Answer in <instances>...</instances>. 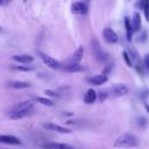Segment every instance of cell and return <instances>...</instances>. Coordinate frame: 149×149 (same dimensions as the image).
<instances>
[{
  "label": "cell",
  "mask_w": 149,
  "mask_h": 149,
  "mask_svg": "<svg viewBox=\"0 0 149 149\" xmlns=\"http://www.w3.org/2000/svg\"><path fill=\"white\" fill-rule=\"evenodd\" d=\"M34 111V104L30 101H21L19 104H16L12 111L9 112L8 116L13 120H17V119H22L27 115H30Z\"/></svg>",
  "instance_id": "1"
},
{
  "label": "cell",
  "mask_w": 149,
  "mask_h": 149,
  "mask_svg": "<svg viewBox=\"0 0 149 149\" xmlns=\"http://www.w3.org/2000/svg\"><path fill=\"white\" fill-rule=\"evenodd\" d=\"M113 146L116 148H133V147L139 146V139L135 135L127 133V134L119 136L114 141Z\"/></svg>",
  "instance_id": "2"
},
{
  "label": "cell",
  "mask_w": 149,
  "mask_h": 149,
  "mask_svg": "<svg viewBox=\"0 0 149 149\" xmlns=\"http://www.w3.org/2000/svg\"><path fill=\"white\" fill-rule=\"evenodd\" d=\"M109 92H111V94L114 95V97H122V95H126V94L129 92V88H128L127 85L119 83V84H114V85L109 88Z\"/></svg>",
  "instance_id": "3"
},
{
  "label": "cell",
  "mask_w": 149,
  "mask_h": 149,
  "mask_svg": "<svg viewBox=\"0 0 149 149\" xmlns=\"http://www.w3.org/2000/svg\"><path fill=\"white\" fill-rule=\"evenodd\" d=\"M38 55H40V57H41V59L43 61V63L47 65V66H49V68H51V69H59L61 68V63L57 61V59H55L54 57H51V56H49V55H47V54H44V52H38Z\"/></svg>",
  "instance_id": "4"
},
{
  "label": "cell",
  "mask_w": 149,
  "mask_h": 149,
  "mask_svg": "<svg viewBox=\"0 0 149 149\" xmlns=\"http://www.w3.org/2000/svg\"><path fill=\"white\" fill-rule=\"evenodd\" d=\"M71 10L77 15H85L88 12V5L84 1H77L71 5Z\"/></svg>",
  "instance_id": "5"
},
{
  "label": "cell",
  "mask_w": 149,
  "mask_h": 149,
  "mask_svg": "<svg viewBox=\"0 0 149 149\" xmlns=\"http://www.w3.org/2000/svg\"><path fill=\"white\" fill-rule=\"evenodd\" d=\"M102 36H104V40L107 42V43H111V44H114L119 41V36L118 34L112 29V28H105L104 31H102Z\"/></svg>",
  "instance_id": "6"
},
{
  "label": "cell",
  "mask_w": 149,
  "mask_h": 149,
  "mask_svg": "<svg viewBox=\"0 0 149 149\" xmlns=\"http://www.w3.org/2000/svg\"><path fill=\"white\" fill-rule=\"evenodd\" d=\"M92 51H93V55L95 56V58L98 61H106L107 59V55L104 52V50L100 48L99 45V42L97 40H93L92 41Z\"/></svg>",
  "instance_id": "7"
},
{
  "label": "cell",
  "mask_w": 149,
  "mask_h": 149,
  "mask_svg": "<svg viewBox=\"0 0 149 149\" xmlns=\"http://www.w3.org/2000/svg\"><path fill=\"white\" fill-rule=\"evenodd\" d=\"M0 143L5 144H12V146H20L21 141L19 137L13 135H0Z\"/></svg>",
  "instance_id": "8"
},
{
  "label": "cell",
  "mask_w": 149,
  "mask_h": 149,
  "mask_svg": "<svg viewBox=\"0 0 149 149\" xmlns=\"http://www.w3.org/2000/svg\"><path fill=\"white\" fill-rule=\"evenodd\" d=\"M83 56H84V48H83V47H79V48L72 54V56L70 57L69 64H79V62L83 59Z\"/></svg>",
  "instance_id": "9"
},
{
  "label": "cell",
  "mask_w": 149,
  "mask_h": 149,
  "mask_svg": "<svg viewBox=\"0 0 149 149\" xmlns=\"http://www.w3.org/2000/svg\"><path fill=\"white\" fill-rule=\"evenodd\" d=\"M43 149H73L71 146L66 143H59V142H49L42 144Z\"/></svg>",
  "instance_id": "10"
},
{
  "label": "cell",
  "mask_w": 149,
  "mask_h": 149,
  "mask_svg": "<svg viewBox=\"0 0 149 149\" xmlns=\"http://www.w3.org/2000/svg\"><path fill=\"white\" fill-rule=\"evenodd\" d=\"M107 79H108V78H107L106 74H97V76H93V77L87 78V81H88L90 84H92V85L99 86V85L105 84V83L107 81Z\"/></svg>",
  "instance_id": "11"
},
{
  "label": "cell",
  "mask_w": 149,
  "mask_h": 149,
  "mask_svg": "<svg viewBox=\"0 0 149 149\" xmlns=\"http://www.w3.org/2000/svg\"><path fill=\"white\" fill-rule=\"evenodd\" d=\"M13 59L15 62H19V63H22V64H28V63H31L34 61V57L31 55L22 54V55H14Z\"/></svg>",
  "instance_id": "12"
},
{
  "label": "cell",
  "mask_w": 149,
  "mask_h": 149,
  "mask_svg": "<svg viewBox=\"0 0 149 149\" xmlns=\"http://www.w3.org/2000/svg\"><path fill=\"white\" fill-rule=\"evenodd\" d=\"M44 127L47 129H50V130H54V132H58V133H63V134H69L71 133L70 129L65 128V127H62L59 125H55V123H44Z\"/></svg>",
  "instance_id": "13"
},
{
  "label": "cell",
  "mask_w": 149,
  "mask_h": 149,
  "mask_svg": "<svg viewBox=\"0 0 149 149\" xmlns=\"http://www.w3.org/2000/svg\"><path fill=\"white\" fill-rule=\"evenodd\" d=\"M97 92L93 90V88H88L84 95V101L86 104H93L95 100H97Z\"/></svg>",
  "instance_id": "14"
},
{
  "label": "cell",
  "mask_w": 149,
  "mask_h": 149,
  "mask_svg": "<svg viewBox=\"0 0 149 149\" xmlns=\"http://www.w3.org/2000/svg\"><path fill=\"white\" fill-rule=\"evenodd\" d=\"M132 28H133V31H139L141 29V16L137 12H135L133 14V19H132Z\"/></svg>",
  "instance_id": "15"
},
{
  "label": "cell",
  "mask_w": 149,
  "mask_h": 149,
  "mask_svg": "<svg viewBox=\"0 0 149 149\" xmlns=\"http://www.w3.org/2000/svg\"><path fill=\"white\" fill-rule=\"evenodd\" d=\"M9 86L13 87V88H15V90H24V88L30 87V83L15 80V81H10V83H9Z\"/></svg>",
  "instance_id": "16"
},
{
  "label": "cell",
  "mask_w": 149,
  "mask_h": 149,
  "mask_svg": "<svg viewBox=\"0 0 149 149\" xmlns=\"http://www.w3.org/2000/svg\"><path fill=\"white\" fill-rule=\"evenodd\" d=\"M63 70L66 72H80L84 70V68L80 64H66L63 68Z\"/></svg>",
  "instance_id": "17"
},
{
  "label": "cell",
  "mask_w": 149,
  "mask_h": 149,
  "mask_svg": "<svg viewBox=\"0 0 149 149\" xmlns=\"http://www.w3.org/2000/svg\"><path fill=\"white\" fill-rule=\"evenodd\" d=\"M125 28H126V33H127V40L130 41L132 35H133V28H132V22H130L129 17H125Z\"/></svg>",
  "instance_id": "18"
},
{
  "label": "cell",
  "mask_w": 149,
  "mask_h": 149,
  "mask_svg": "<svg viewBox=\"0 0 149 149\" xmlns=\"http://www.w3.org/2000/svg\"><path fill=\"white\" fill-rule=\"evenodd\" d=\"M36 100H37L40 104H42V105H47V106H54V105H55V102H54L51 99H48V98L38 97V98H36Z\"/></svg>",
  "instance_id": "19"
},
{
  "label": "cell",
  "mask_w": 149,
  "mask_h": 149,
  "mask_svg": "<svg viewBox=\"0 0 149 149\" xmlns=\"http://www.w3.org/2000/svg\"><path fill=\"white\" fill-rule=\"evenodd\" d=\"M141 6H142V9L144 12L146 20L149 21V1H142L141 2Z\"/></svg>",
  "instance_id": "20"
},
{
  "label": "cell",
  "mask_w": 149,
  "mask_h": 149,
  "mask_svg": "<svg viewBox=\"0 0 149 149\" xmlns=\"http://www.w3.org/2000/svg\"><path fill=\"white\" fill-rule=\"evenodd\" d=\"M13 69H15V70H19V71H31V70H33V68H31V66H21V65L14 66Z\"/></svg>",
  "instance_id": "21"
},
{
  "label": "cell",
  "mask_w": 149,
  "mask_h": 149,
  "mask_svg": "<svg viewBox=\"0 0 149 149\" xmlns=\"http://www.w3.org/2000/svg\"><path fill=\"white\" fill-rule=\"evenodd\" d=\"M123 59L127 62L128 66H132V61H130V58H129V55H128V52H126V51H123Z\"/></svg>",
  "instance_id": "22"
},
{
  "label": "cell",
  "mask_w": 149,
  "mask_h": 149,
  "mask_svg": "<svg viewBox=\"0 0 149 149\" xmlns=\"http://www.w3.org/2000/svg\"><path fill=\"white\" fill-rule=\"evenodd\" d=\"M45 93H47L48 95H50V97H58V94L55 93V92L51 91V90H45Z\"/></svg>",
  "instance_id": "23"
},
{
  "label": "cell",
  "mask_w": 149,
  "mask_h": 149,
  "mask_svg": "<svg viewBox=\"0 0 149 149\" xmlns=\"http://www.w3.org/2000/svg\"><path fill=\"white\" fill-rule=\"evenodd\" d=\"M144 64H146V66L149 69V54L144 56Z\"/></svg>",
  "instance_id": "24"
},
{
  "label": "cell",
  "mask_w": 149,
  "mask_h": 149,
  "mask_svg": "<svg viewBox=\"0 0 149 149\" xmlns=\"http://www.w3.org/2000/svg\"><path fill=\"white\" fill-rule=\"evenodd\" d=\"M144 107H146V109H147V112H148V114H149V105H148V104H144Z\"/></svg>",
  "instance_id": "25"
},
{
  "label": "cell",
  "mask_w": 149,
  "mask_h": 149,
  "mask_svg": "<svg viewBox=\"0 0 149 149\" xmlns=\"http://www.w3.org/2000/svg\"><path fill=\"white\" fill-rule=\"evenodd\" d=\"M3 3H5V2H3V1H1V0H0V6H2V5H3Z\"/></svg>",
  "instance_id": "26"
}]
</instances>
